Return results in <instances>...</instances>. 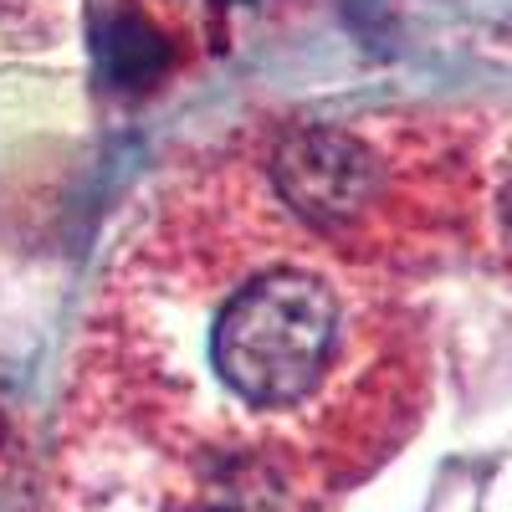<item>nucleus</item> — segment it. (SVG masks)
<instances>
[{"mask_svg": "<svg viewBox=\"0 0 512 512\" xmlns=\"http://www.w3.org/2000/svg\"><path fill=\"white\" fill-rule=\"evenodd\" d=\"M344 349V303L328 277L272 267L236 287L210 323V369L251 410L308 405Z\"/></svg>", "mask_w": 512, "mask_h": 512, "instance_id": "nucleus-1", "label": "nucleus"}, {"mask_svg": "<svg viewBox=\"0 0 512 512\" xmlns=\"http://www.w3.org/2000/svg\"><path fill=\"white\" fill-rule=\"evenodd\" d=\"M277 190L318 226H349L374 200V154L338 128H297L272 159Z\"/></svg>", "mask_w": 512, "mask_h": 512, "instance_id": "nucleus-2", "label": "nucleus"}, {"mask_svg": "<svg viewBox=\"0 0 512 512\" xmlns=\"http://www.w3.org/2000/svg\"><path fill=\"white\" fill-rule=\"evenodd\" d=\"M169 62V41L144 11H113L98 21V67L118 88H144Z\"/></svg>", "mask_w": 512, "mask_h": 512, "instance_id": "nucleus-3", "label": "nucleus"}]
</instances>
